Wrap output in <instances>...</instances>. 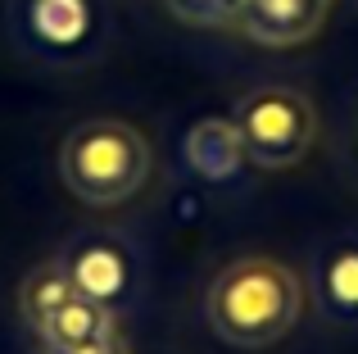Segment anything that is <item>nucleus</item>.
Here are the masks:
<instances>
[{"instance_id": "nucleus-2", "label": "nucleus", "mask_w": 358, "mask_h": 354, "mask_svg": "<svg viewBox=\"0 0 358 354\" xmlns=\"http://www.w3.org/2000/svg\"><path fill=\"white\" fill-rule=\"evenodd\" d=\"M155 155L150 141L122 118H87L64 136L59 177L69 195L91 209H114L150 182Z\"/></svg>"}, {"instance_id": "nucleus-10", "label": "nucleus", "mask_w": 358, "mask_h": 354, "mask_svg": "<svg viewBox=\"0 0 358 354\" xmlns=\"http://www.w3.org/2000/svg\"><path fill=\"white\" fill-rule=\"evenodd\" d=\"M164 5L186 27H236L245 0H164Z\"/></svg>"}, {"instance_id": "nucleus-3", "label": "nucleus", "mask_w": 358, "mask_h": 354, "mask_svg": "<svg viewBox=\"0 0 358 354\" xmlns=\"http://www.w3.org/2000/svg\"><path fill=\"white\" fill-rule=\"evenodd\" d=\"M231 123L241 132L245 160L268 173L295 169L317 141L313 105H308V96H299L290 87H259L250 96H241Z\"/></svg>"}, {"instance_id": "nucleus-11", "label": "nucleus", "mask_w": 358, "mask_h": 354, "mask_svg": "<svg viewBox=\"0 0 358 354\" xmlns=\"http://www.w3.org/2000/svg\"><path fill=\"white\" fill-rule=\"evenodd\" d=\"M36 27L50 41H73L82 32V5L78 0H36Z\"/></svg>"}, {"instance_id": "nucleus-6", "label": "nucleus", "mask_w": 358, "mask_h": 354, "mask_svg": "<svg viewBox=\"0 0 358 354\" xmlns=\"http://www.w3.org/2000/svg\"><path fill=\"white\" fill-rule=\"evenodd\" d=\"M73 286H78L87 300H100L114 309L118 300H127L131 291V255L122 250V241L114 236H82L69 246L64 255Z\"/></svg>"}, {"instance_id": "nucleus-1", "label": "nucleus", "mask_w": 358, "mask_h": 354, "mask_svg": "<svg viewBox=\"0 0 358 354\" xmlns=\"http://www.w3.org/2000/svg\"><path fill=\"white\" fill-rule=\"evenodd\" d=\"M209 327L236 350H263L290 337L304 313V282L281 259L245 255L231 259L204 295Z\"/></svg>"}, {"instance_id": "nucleus-8", "label": "nucleus", "mask_w": 358, "mask_h": 354, "mask_svg": "<svg viewBox=\"0 0 358 354\" xmlns=\"http://www.w3.org/2000/svg\"><path fill=\"white\" fill-rule=\"evenodd\" d=\"M313 291L327 318L336 323H358V241L341 236L317 255L313 268Z\"/></svg>"}, {"instance_id": "nucleus-9", "label": "nucleus", "mask_w": 358, "mask_h": 354, "mask_svg": "<svg viewBox=\"0 0 358 354\" xmlns=\"http://www.w3.org/2000/svg\"><path fill=\"white\" fill-rule=\"evenodd\" d=\"M73 295H82L78 286H73L69 268H64V259H50V264L32 268V273L23 277V286H18V313L27 318V327H41L45 318H50L59 304H69Z\"/></svg>"}, {"instance_id": "nucleus-5", "label": "nucleus", "mask_w": 358, "mask_h": 354, "mask_svg": "<svg viewBox=\"0 0 358 354\" xmlns=\"http://www.w3.org/2000/svg\"><path fill=\"white\" fill-rule=\"evenodd\" d=\"M327 14H331V0H245L236 27L245 41L286 50V45L313 41Z\"/></svg>"}, {"instance_id": "nucleus-4", "label": "nucleus", "mask_w": 358, "mask_h": 354, "mask_svg": "<svg viewBox=\"0 0 358 354\" xmlns=\"http://www.w3.org/2000/svg\"><path fill=\"white\" fill-rule=\"evenodd\" d=\"M36 337H41L45 354H127L118 313L87 295H73L69 304H59L36 327Z\"/></svg>"}, {"instance_id": "nucleus-7", "label": "nucleus", "mask_w": 358, "mask_h": 354, "mask_svg": "<svg viewBox=\"0 0 358 354\" xmlns=\"http://www.w3.org/2000/svg\"><path fill=\"white\" fill-rule=\"evenodd\" d=\"M182 155H186V169L204 177V182H231L245 164V146L231 118H200L186 132Z\"/></svg>"}]
</instances>
